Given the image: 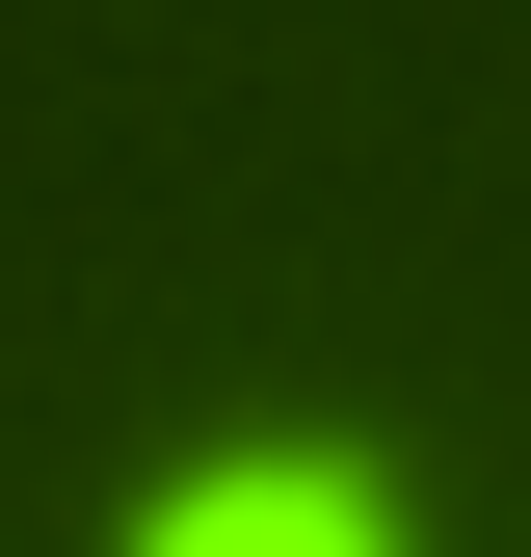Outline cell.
<instances>
[{
    "label": "cell",
    "mask_w": 531,
    "mask_h": 557,
    "mask_svg": "<svg viewBox=\"0 0 531 557\" xmlns=\"http://www.w3.org/2000/svg\"><path fill=\"white\" fill-rule=\"evenodd\" d=\"M133 557H398V531H372V478H186Z\"/></svg>",
    "instance_id": "cell-1"
}]
</instances>
